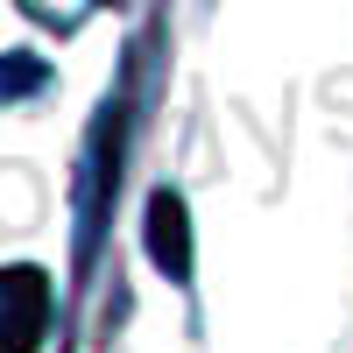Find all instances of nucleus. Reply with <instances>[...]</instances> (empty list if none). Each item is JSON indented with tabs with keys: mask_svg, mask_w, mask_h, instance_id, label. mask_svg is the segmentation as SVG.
I'll use <instances>...</instances> for the list:
<instances>
[{
	"mask_svg": "<svg viewBox=\"0 0 353 353\" xmlns=\"http://www.w3.org/2000/svg\"><path fill=\"white\" fill-rule=\"evenodd\" d=\"M50 332V276L0 269V353H36Z\"/></svg>",
	"mask_w": 353,
	"mask_h": 353,
	"instance_id": "nucleus-1",
	"label": "nucleus"
},
{
	"mask_svg": "<svg viewBox=\"0 0 353 353\" xmlns=\"http://www.w3.org/2000/svg\"><path fill=\"white\" fill-rule=\"evenodd\" d=\"M149 241H156V254H163V269H170V276L184 269V248H191V241H184V212H176V198H170V191L156 198V212H149Z\"/></svg>",
	"mask_w": 353,
	"mask_h": 353,
	"instance_id": "nucleus-2",
	"label": "nucleus"
}]
</instances>
